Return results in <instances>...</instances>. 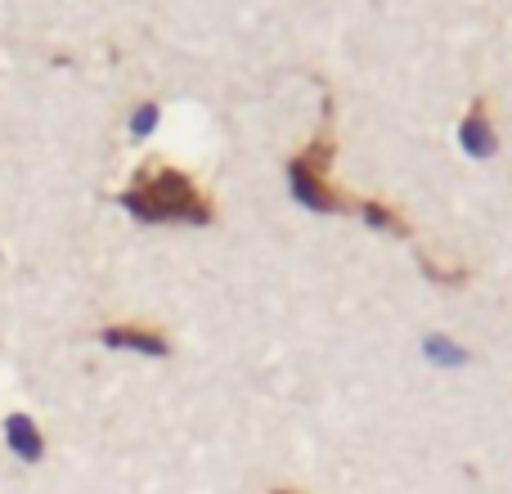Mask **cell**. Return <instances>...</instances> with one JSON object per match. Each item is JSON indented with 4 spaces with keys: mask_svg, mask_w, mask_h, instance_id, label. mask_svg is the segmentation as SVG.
Returning <instances> with one entry per match:
<instances>
[{
    "mask_svg": "<svg viewBox=\"0 0 512 494\" xmlns=\"http://www.w3.org/2000/svg\"><path fill=\"white\" fill-rule=\"evenodd\" d=\"M158 126V104H140L131 117V135H149Z\"/></svg>",
    "mask_w": 512,
    "mask_h": 494,
    "instance_id": "ba28073f",
    "label": "cell"
},
{
    "mask_svg": "<svg viewBox=\"0 0 512 494\" xmlns=\"http://www.w3.org/2000/svg\"><path fill=\"white\" fill-rule=\"evenodd\" d=\"M360 221L378 225V230L396 234V239H414V230H409V221H405V216H400L396 207L378 203V198H360Z\"/></svg>",
    "mask_w": 512,
    "mask_h": 494,
    "instance_id": "8992f818",
    "label": "cell"
},
{
    "mask_svg": "<svg viewBox=\"0 0 512 494\" xmlns=\"http://www.w3.org/2000/svg\"><path fill=\"white\" fill-rule=\"evenodd\" d=\"M274 494H297V490H274Z\"/></svg>",
    "mask_w": 512,
    "mask_h": 494,
    "instance_id": "9c48e42d",
    "label": "cell"
},
{
    "mask_svg": "<svg viewBox=\"0 0 512 494\" xmlns=\"http://www.w3.org/2000/svg\"><path fill=\"white\" fill-rule=\"evenodd\" d=\"M122 207L140 225H167V221L212 225L216 221L212 198L176 167H144L140 176L122 189Z\"/></svg>",
    "mask_w": 512,
    "mask_h": 494,
    "instance_id": "6da1fadb",
    "label": "cell"
},
{
    "mask_svg": "<svg viewBox=\"0 0 512 494\" xmlns=\"http://www.w3.org/2000/svg\"><path fill=\"white\" fill-rule=\"evenodd\" d=\"M459 144L472 153V158H495L499 135H495V122H490L486 99H477V104L468 108V117L459 122Z\"/></svg>",
    "mask_w": 512,
    "mask_h": 494,
    "instance_id": "277c9868",
    "label": "cell"
},
{
    "mask_svg": "<svg viewBox=\"0 0 512 494\" xmlns=\"http://www.w3.org/2000/svg\"><path fill=\"white\" fill-rule=\"evenodd\" d=\"M333 158H337V140H333V99H324V126L306 149L292 153L288 162V189L301 207L324 216H360V198H351L346 189L333 185Z\"/></svg>",
    "mask_w": 512,
    "mask_h": 494,
    "instance_id": "7a4b0ae2",
    "label": "cell"
},
{
    "mask_svg": "<svg viewBox=\"0 0 512 494\" xmlns=\"http://www.w3.org/2000/svg\"><path fill=\"white\" fill-rule=\"evenodd\" d=\"M5 445L14 450V459H23V463L45 459V436H41V427H36L32 414H9L5 418Z\"/></svg>",
    "mask_w": 512,
    "mask_h": 494,
    "instance_id": "5b68a950",
    "label": "cell"
},
{
    "mask_svg": "<svg viewBox=\"0 0 512 494\" xmlns=\"http://www.w3.org/2000/svg\"><path fill=\"white\" fill-rule=\"evenodd\" d=\"M99 342H104V346H113V351L153 355V360H162V355H171V342L158 333V328H149V324H108L104 333H99Z\"/></svg>",
    "mask_w": 512,
    "mask_h": 494,
    "instance_id": "3957f363",
    "label": "cell"
},
{
    "mask_svg": "<svg viewBox=\"0 0 512 494\" xmlns=\"http://www.w3.org/2000/svg\"><path fill=\"white\" fill-rule=\"evenodd\" d=\"M427 355H432V360L436 364H463V360H468V351H463V346L459 342H445V337H427Z\"/></svg>",
    "mask_w": 512,
    "mask_h": 494,
    "instance_id": "52a82bcc",
    "label": "cell"
}]
</instances>
